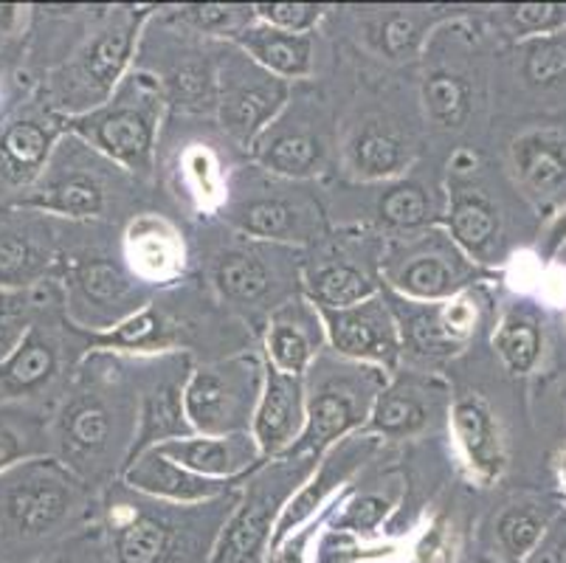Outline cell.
Returning a JSON list of instances; mask_svg holds the SVG:
<instances>
[{"instance_id":"cell-31","label":"cell","mask_w":566,"mask_h":563,"mask_svg":"<svg viewBox=\"0 0 566 563\" xmlns=\"http://www.w3.org/2000/svg\"><path fill=\"white\" fill-rule=\"evenodd\" d=\"M471 85L451 71H434L423 80V105L431 122L446 131H460L471 116Z\"/></svg>"},{"instance_id":"cell-36","label":"cell","mask_w":566,"mask_h":563,"mask_svg":"<svg viewBox=\"0 0 566 563\" xmlns=\"http://www.w3.org/2000/svg\"><path fill=\"white\" fill-rule=\"evenodd\" d=\"M378 215L384 223L395 226V229H415V226L431 220V200L423 186L398 184L386 189L378 204Z\"/></svg>"},{"instance_id":"cell-8","label":"cell","mask_w":566,"mask_h":563,"mask_svg":"<svg viewBox=\"0 0 566 563\" xmlns=\"http://www.w3.org/2000/svg\"><path fill=\"white\" fill-rule=\"evenodd\" d=\"M76 133L133 169H144L150 161L153 136H156V116L147 105H127L113 102L96 113H82L71 122Z\"/></svg>"},{"instance_id":"cell-23","label":"cell","mask_w":566,"mask_h":563,"mask_svg":"<svg viewBox=\"0 0 566 563\" xmlns=\"http://www.w3.org/2000/svg\"><path fill=\"white\" fill-rule=\"evenodd\" d=\"M547 533V510L538 504H511L496 515L493 546L504 563H524L538 552Z\"/></svg>"},{"instance_id":"cell-42","label":"cell","mask_w":566,"mask_h":563,"mask_svg":"<svg viewBox=\"0 0 566 563\" xmlns=\"http://www.w3.org/2000/svg\"><path fill=\"white\" fill-rule=\"evenodd\" d=\"M420 38H423V25L411 12L389 14L386 23L380 25V49L392 60H406V56L415 54Z\"/></svg>"},{"instance_id":"cell-48","label":"cell","mask_w":566,"mask_h":563,"mask_svg":"<svg viewBox=\"0 0 566 563\" xmlns=\"http://www.w3.org/2000/svg\"><path fill=\"white\" fill-rule=\"evenodd\" d=\"M549 563H566V539L558 541L553 550V557H549Z\"/></svg>"},{"instance_id":"cell-50","label":"cell","mask_w":566,"mask_h":563,"mask_svg":"<svg viewBox=\"0 0 566 563\" xmlns=\"http://www.w3.org/2000/svg\"><path fill=\"white\" fill-rule=\"evenodd\" d=\"M0 563H14V561H9V557H3V555H0Z\"/></svg>"},{"instance_id":"cell-10","label":"cell","mask_w":566,"mask_h":563,"mask_svg":"<svg viewBox=\"0 0 566 563\" xmlns=\"http://www.w3.org/2000/svg\"><path fill=\"white\" fill-rule=\"evenodd\" d=\"M302 428H305V384L300 375H287L268 364L254 423H251V434L262 457H274L296 446Z\"/></svg>"},{"instance_id":"cell-25","label":"cell","mask_w":566,"mask_h":563,"mask_svg":"<svg viewBox=\"0 0 566 563\" xmlns=\"http://www.w3.org/2000/svg\"><path fill=\"white\" fill-rule=\"evenodd\" d=\"M20 206H34L65 217H94L105 206V189L94 175L69 173L45 184L29 200H20Z\"/></svg>"},{"instance_id":"cell-27","label":"cell","mask_w":566,"mask_h":563,"mask_svg":"<svg viewBox=\"0 0 566 563\" xmlns=\"http://www.w3.org/2000/svg\"><path fill=\"white\" fill-rule=\"evenodd\" d=\"M307 291L316 304L313 307H349L373 296V282L361 268L349 262H322L307 273Z\"/></svg>"},{"instance_id":"cell-2","label":"cell","mask_w":566,"mask_h":563,"mask_svg":"<svg viewBox=\"0 0 566 563\" xmlns=\"http://www.w3.org/2000/svg\"><path fill=\"white\" fill-rule=\"evenodd\" d=\"M169 508L147 504H118L105 526L116 563H209L220 530L229 515L203 513L184 508L172 513Z\"/></svg>"},{"instance_id":"cell-4","label":"cell","mask_w":566,"mask_h":563,"mask_svg":"<svg viewBox=\"0 0 566 563\" xmlns=\"http://www.w3.org/2000/svg\"><path fill=\"white\" fill-rule=\"evenodd\" d=\"M384 380L375 369H344L318 375L311 395H305V428L291 453H322L338 437H347L373 411Z\"/></svg>"},{"instance_id":"cell-14","label":"cell","mask_w":566,"mask_h":563,"mask_svg":"<svg viewBox=\"0 0 566 563\" xmlns=\"http://www.w3.org/2000/svg\"><path fill=\"white\" fill-rule=\"evenodd\" d=\"M116 411L99 395H76L60 417V442L74 468L111 451Z\"/></svg>"},{"instance_id":"cell-13","label":"cell","mask_w":566,"mask_h":563,"mask_svg":"<svg viewBox=\"0 0 566 563\" xmlns=\"http://www.w3.org/2000/svg\"><path fill=\"white\" fill-rule=\"evenodd\" d=\"M364 448H367V442L347 440L336 453H331V457L324 459L322 471H318L316 479H311L307 484H302V488L296 490L291 499H287V504L282 508V513H280V521H276L274 541H271V552H274L282 541L291 539L296 530H302L305 524H311V519L318 513V508H322V504L331 499L333 490H336L344 479H349V473H353L355 465L361 462Z\"/></svg>"},{"instance_id":"cell-41","label":"cell","mask_w":566,"mask_h":563,"mask_svg":"<svg viewBox=\"0 0 566 563\" xmlns=\"http://www.w3.org/2000/svg\"><path fill=\"white\" fill-rule=\"evenodd\" d=\"M254 12L260 23L291 34H307L322 18V7L316 3H256Z\"/></svg>"},{"instance_id":"cell-45","label":"cell","mask_w":566,"mask_h":563,"mask_svg":"<svg viewBox=\"0 0 566 563\" xmlns=\"http://www.w3.org/2000/svg\"><path fill=\"white\" fill-rule=\"evenodd\" d=\"M511 20L522 31H553L566 20V9L558 3H522L511 7Z\"/></svg>"},{"instance_id":"cell-19","label":"cell","mask_w":566,"mask_h":563,"mask_svg":"<svg viewBox=\"0 0 566 563\" xmlns=\"http://www.w3.org/2000/svg\"><path fill=\"white\" fill-rule=\"evenodd\" d=\"M451 420H454V434L462 446V453H465L473 471L482 479H496L504 468V451L496 423H493L485 403L476 400V397H462L454 403Z\"/></svg>"},{"instance_id":"cell-9","label":"cell","mask_w":566,"mask_h":563,"mask_svg":"<svg viewBox=\"0 0 566 563\" xmlns=\"http://www.w3.org/2000/svg\"><path fill=\"white\" fill-rule=\"evenodd\" d=\"M133 34H136L133 23H113L85 45L65 80L69 91L63 105H69L71 100L80 102L82 107H99L111 100L113 87L118 85L133 54Z\"/></svg>"},{"instance_id":"cell-18","label":"cell","mask_w":566,"mask_h":563,"mask_svg":"<svg viewBox=\"0 0 566 563\" xmlns=\"http://www.w3.org/2000/svg\"><path fill=\"white\" fill-rule=\"evenodd\" d=\"M56 375V344L49 333L29 327L12 353L0 361V395L20 397L43 389Z\"/></svg>"},{"instance_id":"cell-29","label":"cell","mask_w":566,"mask_h":563,"mask_svg":"<svg viewBox=\"0 0 566 563\" xmlns=\"http://www.w3.org/2000/svg\"><path fill=\"white\" fill-rule=\"evenodd\" d=\"M237 226L265 240H296L305 237L307 217L300 206L282 198H260L234 211Z\"/></svg>"},{"instance_id":"cell-22","label":"cell","mask_w":566,"mask_h":563,"mask_svg":"<svg viewBox=\"0 0 566 563\" xmlns=\"http://www.w3.org/2000/svg\"><path fill=\"white\" fill-rule=\"evenodd\" d=\"M392 285L411 299H449L460 291V262L442 251L415 254L392 273Z\"/></svg>"},{"instance_id":"cell-26","label":"cell","mask_w":566,"mask_h":563,"mask_svg":"<svg viewBox=\"0 0 566 563\" xmlns=\"http://www.w3.org/2000/svg\"><path fill=\"white\" fill-rule=\"evenodd\" d=\"M349 158H353V169L361 178L378 180L392 178L400 169H406V164H409V149H406L403 138L395 131L380 127V124H367L355 136Z\"/></svg>"},{"instance_id":"cell-34","label":"cell","mask_w":566,"mask_h":563,"mask_svg":"<svg viewBox=\"0 0 566 563\" xmlns=\"http://www.w3.org/2000/svg\"><path fill=\"white\" fill-rule=\"evenodd\" d=\"M493 344H496L507 369L516 372V375H527L535 366V361H538V355H542L538 324L530 316H524V313H511V316L504 319Z\"/></svg>"},{"instance_id":"cell-30","label":"cell","mask_w":566,"mask_h":563,"mask_svg":"<svg viewBox=\"0 0 566 563\" xmlns=\"http://www.w3.org/2000/svg\"><path fill=\"white\" fill-rule=\"evenodd\" d=\"M451 234L468 254H485L499 234V217L491 200L473 192H460L451 200Z\"/></svg>"},{"instance_id":"cell-39","label":"cell","mask_w":566,"mask_h":563,"mask_svg":"<svg viewBox=\"0 0 566 563\" xmlns=\"http://www.w3.org/2000/svg\"><path fill=\"white\" fill-rule=\"evenodd\" d=\"M94 341L113 350H156L164 344V324L153 310H142L111 333L94 335Z\"/></svg>"},{"instance_id":"cell-21","label":"cell","mask_w":566,"mask_h":563,"mask_svg":"<svg viewBox=\"0 0 566 563\" xmlns=\"http://www.w3.org/2000/svg\"><path fill=\"white\" fill-rule=\"evenodd\" d=\"M265 138L256 147V158L265 164L271 173L287 175V178H307L318 169L324 158V142L318 133L307 127H282V124H268Z\"/></svg>"},{"instance_id":"cell-16","label":"cell","mask_w":566,"mask_h":563,"mask_svg":"<svg viewBox=\"0 0 566 563\" xmlns=\"http://www.w3.org/2000/svg\"><path fill=\"white\" fill-rule=\"evenodd\" d=\"M513 167L533 195H558L566 189V136L553 127L524 133L513 142Z\"/></svg>"},{"instance_id":"cell-44","label":"cell","mask_w":566,"mask_h":563,"mask_svg":"<svg viewBox=\"0 0 566 563\" xmlns=\"http://www.w3.org/2000/svg\"><path fill=\"white\" fill-rule=\"evenodd\" d=\"M169 87L178 102H189V105L203 102L212 96V71L200 62H184L181 69H175V74L169 76Z\"/></svg>"},{"instance_id":"cell-38","label":"cell","mask_w":566,"mask_h":563,"mask_svg":"<svg viewBox=\"0 0 566 563\" xmlns=\"http://www.w3.org/2000/svg\"><path fill=\"white\" fill-rule=\"evenodd\" d=\"M389 510H392V502H389L386 496L364 493L358 496L355 502H349L327 530L353 535V539L369 541L380 530V524H384V519L389 515Z\"/></svg>"},{"instance_id":"cell-47","label":"cell","mask_w":566,"mask_h":563,"mask_svg":"<svg viewBox=\"0 0 566 563\" xmlns=\"http://www.w3.org/2000/svg\"><path fill=\"white\" fill-rule=\"evenodd\" d=\"M23 7H12V3H0V40L12 38V31L18 29L23 20Z\"/></svg>"},{"instance_id":"cell-15","label":"cell","mask_w":566,"mask_h":563,"mask_svg":"<svg viewBox=\"0 0 566 563\" xmlns=\"http://www.w3.org/2000/svg\"><path fill=\"white\" fill-rule=\"evenodd\" d=\"M234 43L251 56V62L280 80L311 74V34H291V31H280L256 20V23L245 25L240 34H234Z\"/></svg>"},{"instance_id":"cell-51","label":"cell","mask_w":566,"mask_h":563,"mask_svg":"<svg viewBox=\"0 0 566 563\" xmlns=\"http://www.w3.org/2000/svg\"><path fill=\"white\" fill-rule=\"evenodd\" d=\"M473 563H496V561H473Z\"/></svg>"},{"instance_id":"cell-12","label":"cell","mask_w":566,"mask_h":563,"mask_svg":"<svg viewBox=\"0 0 566 563\" xmlns=\"http://www.w3.org/2000/svg\"><path fill=\"white\" fill-rule=\"evenodd\" d=\"M125 477L133 490H142L150 499H164V502L172 504L212 502L226 490V482L198 477L181 465H175L172 459L161 457L156 448H142Z\"/></svg>"},{"instance_id":"cell-46","label":"cell","mask_w":566,"mask_h":563,"mask_svg":"<svg viewBox=\"0 0 566 563\" xmlns=\"http://www.w3.org/2000/svg\"><path fill=\"white\" fill-rule=\"evenodd\" d=\"M184 18L189 20V23H195L198 29L203 31H218V34H223V31H231V34H240V29H237V18H240V12H237L234 7H220V3H206V7H187L184 9Z\"/></svg>"},{"instance_id":"cell-37","label":"cell","mask_w":566,"mask_h":563,"mask_svg":"<svg viewBox=\"0 0 566 563\" xmlns=\"http://www.w3.org/2000/svg\"><path fill=\"white\" fill-rule=\"evenodd\" d=\"M29 563H116L105 526H85Z\"/></svg>"},{"instance_id":"cell-43","label":"cell","mask_w":566,"mask_h":563,"mask_svg":"<svg viewBox=\"0 0 566 563\" xmlns=\"http://www.w3.org/2000/svg\"><path fill=\"white\" fill-rule=\"evenodd\" d=\"M25 310H29V293L0 288V358H7L25 333Z\"/></svg>"},{"instance_id":"cell-32","label":"cell","mask_w":566,"mask_h":563,"mask_svg":"<svg viewBox=\"0 0 566 563\" xmlns=\"http://www.w3.org/2000/svg\"><path fill=\"white\" fill-rule=\"evenodd\" d=\"M49 265V257L38 248V242L20 229L0 231V288L23 291Z\"/></svg>"},{"instance_id":"cell-40","label":"cell","mask_w":566,"mask_h":563,"mask_svg":"<svg viewBox=\"0 0 566 563\" xmlns=\"http://www.w3.org/2000/svg\"><path fill=\"white\" fill-rule=\"evenodd\" d=\"M524 76L535 87H549L566 80V40L542 38L530 43L524 54Z\"/></svg>"},{"instance_id":"cell-20","label":"cell","mask_w":566,"mask_h":563,"mask_svg":"<svg viewBox=\"0 0 566 563\" xmlns=\"http://www.w3.org/2000/svg\"><path fill=\"white\" fill-rule=\"evenodd\" d=\"M434 411V395L415 380H400L380 389L369 411V428L386 437H409L423 431Z\"/></svg>"},{"instance_id":"cell-7","label":"cell","mask_w":566,"mask_h":563,"mask_svg":"<svg viewBox=\"0 0 566 563\" xmlns=\"http://www.w3.org/2000/svg\"><path fill=\"white\" fill-rule=\"evenodd\" d=\"M331 335V344L338 355L353 361H375V364H395L400 353L398 322L386 299L369 296L349 307H316Z\"/></svg>"},{"instance_id":"cell-17","label":"cell","mask_w":566,"mask_h":563,"mask_svg":"<svg viewBox=\"0 0 566 563\" xmlns=\"http://www.w3.org/2000/svg\"><path fill=\"white\" fill-rule=\"evenodd\" d=\"M54 149V131L40 118H18L0 133V180L29 186L40 178Z\"/></svg>"},{"instance_id":"cell-28","label":"cell","mask_w":566,"mask_h":563,"mask_svg":"<svg viewBox=\"0 0 566 563\" xmlns=\"http://www.w3.org/2000/svg\"><path fill=\"white\" fill-rule=\"evenodd\" d=\"M214 282H218L220 293L231 302L251 304L260 302L271 288V271L262 262L260 254L245 251V248H234L226 251L214 265Z\"/></svg>"},{"instance_id":"cell-33","label":"cell","mask_w":566,"mask_h":563,"mask_svg":"<svg viewBox=\"0 0 566 563\" xmlns=\"http://www.w3.org/2000/svg\"><path fill=\"white\" fill-rule=\"evenodd\" d=\"M311 324L302 316H280L268 333V364L287 375H305L313 361Z\"/></svg>"},{"instance_id":"cell-3","label":"cell","mask_w":566,"mask_h":563,"mask_svg":"<svg viewBox=\"0 0 566 563\" xmlns=\"http://www.w3.org/2000/svg\"><path fill=\"white\" fill-rule=\"evenodd\" d=\"M262 375L265 369L254 358L203 366L184 392V417L203 437L249 431L262 395Z\"/></svg>"},{"instance_id":"cell-1","label":"cell","mask_w":566,"mask_h":563,"mask_svg":"<svg viewBox=\"0 0 566 563\" xmlns=\"http://www.w3.org/2000/svg\"><path fill=\"white\" fill-rule=\"evenodd\" d=\"M82 515V484L54 459H29L0 473V546L45 544V552L65 541Z\"/></svg>"},{"instance_id":"cell-5","label":"cell","mask_w":566,"mask_h":563,"mask_svg":"<svg viewBox=\"0 0 566 563\" xmlns=\"http://www.w3.org/2000/svg\"><path fill=\"white\" fill-rule=\"evenodd\" d=\"M276 477H262L245 493L243 504L226 519L209 563H268L276 521L287 504V490Z\"/></svg>"},{"instance_id":"cell-35","label":"cell","mask_w":566,"mask_h":563,"mask_svg":"<svg viewBox=\"0 0 566 563\" xmlns=\"http://www.w3.org/2000/svg\"><path fill=\"white\" fill-rule=\"evenodd\" d=\"M74 285L80 299L94 307H111L122 304L130 293L125 271L111 260H85L74 273Z\"/></svg>"},{"instance_id":"cell-6","label":"cell","mask_w":566,"mask_h":563,"mask_svg":"<svg viewBox=\"0 0 566 563\" xmlns=\"http://www.w3.org/2000/svg\"><path fill=\"white\" fill-rule=\"evenodd\" d=\"M249 60V56H245ZM245 60H229L220 76V122L237 142H254L287 100L285 80Z\"/></svg>"},{"instance_id":"cell-49","label":"cell","mask_w":566,"mask_h":563,"mask_svg":"<svg viewBox=\"0 0 566 563\" xmlns=\"http://www.w3.org/2000/svg\"><path fill=\"white\" fill-rule=\"evenodd\" d=\"M558 468H560V482L566 484V451L560 453V462H558Z\"/></svg>"},{"instance_id":"cell-24","label":"cell","mask_w":566,"mask_h":563,"mask_svg":"<svg viewBox=\"0 0 566 563\" xmlns=\"http://www.w3.org/2000/svg\"><path fill=\"white\" fill-rule=\"evenodd\" d=\"M45 453V420L29 406L0 403V473Z\"/></svg>"},{"instance_id":"cell-11","label":"cell","mask_w":566,"mask_h":563,"mask_svg":"<svg viewBox=\"0 0 566 563\" xmlns=\"http://www.w3.org/2000/svg\"><path fill=\"white\" fill-rule=\"evenodd\" d=\"M156 448L161 457L172 459L187 471L206 479H234L245 473L262 457L254 434H226V437H189V440H158Z\"/></svg>"}]
</instances>
